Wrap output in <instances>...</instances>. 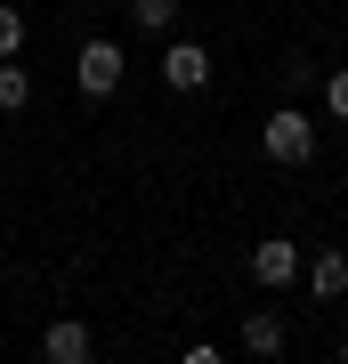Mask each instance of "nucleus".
Segmentation results:
<instances>
[{
    "label": "nucleus",
    "mask_w": 348,
    "mask_h": 364,
    "mask_svg": "<svg viewBox=\"0 0 348 364\" xmlns=\"http://www.w3.org/2000/svg\"><path fill=\"white\" fill-rule=\"evenodd\" d=\"M16 49H25V16L0 0V57H16Z\"/></svg>",
    "instance_id": "obj_10"
},
{
    "label": "nucleus",
    "mask_w": 348,
    "mask_h": 364,
    "mask_svg": "<svg viewBox=\"0 0 348 364\" xmlns=\"http://www.w3.org/2000/svg\"><path fill=\"white\" fill-rule=\"evenodd\" d=\"M25 105H33V73L16 57H0V114H25Z\"/></svg>",
    "instance_id": "obj_8"
},
{
    "label": "nucleus",
    "mask_w": 348,
    "mask_h": 364,
    "mask_svg": "<svg viewBox=\"0 0 348 364\" xmlns=\"http://www.w3.org/2000/svg\"><path fill=\"white\" fill-rule=\"evenodd\" d=\"M340 364H348V340H340Z\"/></svg>",
    "instance_id": "obj_12"
},
{
    "label": "nucleus",
    "mask_w": 348,
    "mask_h": 364,
    "mask_svg": "<svg viewBox=\"0 0 348 364\" xmlns=\"http://www.w3.org/2000/svg\"><path fill=\"white\" fill-rule=\"evenodd\" d=\"M130 25L138 33H170L179 25V0H130Z\"/></svg>",
    "instance_id": "obj_9"
},
{
    "label": "nucleus",
    "mask_w": 348,
    "mask_h": 364,
    "mask_svg": "<svg viewBox=\"0 0 348 364\" xmlns=\"http://www.w3.org/2000/svg\"><path fill=\"white\" fill-rule=\"evenodd\" d=\"M243 348H251V356H284V324H275L268 308H251V316H243Z\"/></svg>",
    "instance_id": "obj_7"
},
{
    "label": "nucleus",
    "mask_w": 348,
    "mask_h": 364,
    "mask_svg": "<svg viewBox=\"0 0 348 364\" xmlns=\"http://www.w3.org/2000/svg\"><path fill=\"white\" fill-rule=\"evenodd\" d=\"M259 154L284 162V170H300V162L316 154V122H308V114H292V105H284V114H268V122H259Z\"/></svg>",
    "instance_id": "obj_1"
},
{
    "label": "nucleus",
    "mask_w": 348,
    "mask_h": 364,
    "mask_svg": "<svg viewBox=\"0 0 348 364\" xmlns=\"http://www.w3.org/2000/svg\"><path fill=\"white\" fill-rule=\"evenodd\" d=\"M308 291L316 299H340L348 291V259H340V251H316V259H308Z\"/></svg>",
    "instance_id": "obj_6"
},
{
    "label": "nucleus",
    "mask_w": 348,
    "mask_h": 364,
    "mask_svg": "<svg viewBox=\"0 0 348 364\" xmlns=\"http://www.w3.org/2000/svg\"><path fill=\"white\" fill-rule=\"evenodd\" d=\"M251 275H259L268 291L300 284V243H259V251H251Z\"/></svg>",
    "instance_id": "obj_4"
},
{
    "label": "nucleus",
    "mask_w": 348,
    "mask_h": 364,
    "mask_svg": "<svg viewBox=\"0 0 348 364\" xmlns=\"http://www.w3.org/2000/svg\"><path fill=\"white\" fill-rule=\"evenodd\" d=\"M73 81H81V97H114L122 90V41H81Z\"/></svg>",
    "instance_id": "obj_2"
},
{
    "label": "nucleus",
    "mask_w": 348,
    "mask_h": 364,
    "mask_svg": "<svg viewBox=\"0 0 348 364\" xmlns=\"http://www.w3.org/2000/svg\"><path fill=\"white\" fill-rule=\"evenodd\" d=\"M41 356H49V364H90V324H73V316L49 324V332H41Z\"/></svg>",
    "instance_id": "obj_5"
},
{
    "label": "nucleus",
    "mask_w": 348,
    "mask_h": 364,
    "mask_svg": "<svg viewBox=\"0 0 348 364\" xmlns=\"http://www.w3.org/2000/svg\"><path fill=\"white\" fill-rule=\"evenodd\" d=\"M324 105H332V122H348V73H332V81H324Z\"/></svg>",
    "instance_id": "obj_11"
},
{
    "label": "nucleus",
    "mask_w": 348,
    "mask_h": 364,
    "mask_svg": "<svg viewBox=\"0 0 348 364\" xmlns=\"http://www.w3.org/2000/svg\"><path fill=\"white\" fill-rule=\"evenodd\" d=\"M162 81H170V90H203V81H211V49L170 41V49H162Z\"/></svg>",
    "instance_id": "obj_3"
}]
</instances>
